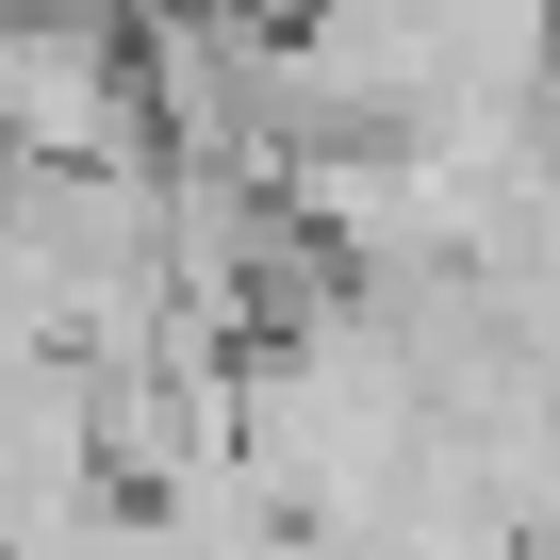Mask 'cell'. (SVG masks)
<instances>
[{
  "label": "cell",
  "mask_w": 560,
  "mask_h": 560,
  "mask_svg": "<svg viewBox=\"0 0 560 560\" xmlns=\"http://www.w3.org/2000/svg\"><path fill=\"white\" fill-rule=\"evenodd\" d=\"M0 165L132 182L149 149V0H0Z\"/></svg>",
  "instance_id": "obj_1"
}]
</instances>
